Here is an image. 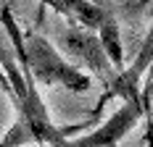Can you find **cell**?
<instances>
[{"mask_svg": "<svg viewBox=\"0 0 153 147\" xmlns=\"http://www.w3.org/2000/svg\"><path fill=\"white\" fill-rule=\"evenodd\" d=\"M0 24L5 26L11 42L16 47L19 55V66L27 79H32L34 84H45V87H63L69 92H87L92 87V79L87 74H82L79 66H74L71 60H66L61 55V50L50 42L48 37H42L40 32H24L19 29L13 18L11 5L0 8Z\"/></svg>", "mask_w": 153, "mask_h": 147, "instance_id": "obj_1", "label": "cell"}, {"mask_svg": "<svg viewBox=\"0 0 153 147\" xmlns=\"http://www.w3.org/2000/svg\"><path fill=\"white\" fill-rule=\"evenodd\" d=\"M148 110H151V103H148V97L140 89L137 95L122 100V105L98 129L87 132L85 137H71L61 147H119V142H122L124 137L132 132L140 121H145Z\"/></svg>", "mask_w": 153, "mask_h": 147, "instance_id": "obj_2", "label": "cell"}, {"mask_svg": "<svg viewBox=\"0 0 153 147\" xmlns=\"http://www.w3.org/2000/svg\"><path fill=\"white\" fill-rule=\"evenodd\" d=\"M58 47H61L66 55L74 58V66H85L90 74H95L100 79V84L108 87L114 79H116V66L111 63L106 47L100 42L98 32L87 29V26H79V24H69L58 37Z\"/></svg>", "mask_w": 153, "mask_h": 147, "instance_id": "obj_3", "label": "cell"}, {"mask_svg": "<svg viewBox=\"0 0 153 147\" xmlns=\"http://www.w3.org/2000/svg\"><path fill=\"white\" fill-rule=\"evenodd\" d=\"M151 68H153V24H151V29L145 32V40H143V45H140L135 60H132L122 74H116V79L106 87V95H103V97L98 100V105L92 108V118L100 116V110L106 108L108 100H114V97L127 100V97L137 95L140 89H143V79L148 76Z\"/></svg>", "mask_w": 153, "mask_h": 147, "instance_id": "obj_4", "label": "cell"}, {"mask_svg": "<svg viewBox=\"0 0 153 147\" xmlns=\"http://www.w3.org/2000/svg\"><path fill=\"white\" fill-rule=\"evenodd\" d=\"M40 3L53 8L56 13H61L69 24H79L92 32H98L108 18H114L111 11H106L103 5H98L92 0H40Z\"/></svg>", "mask_w": 153, "mask_h": 147, "instance_id": "obj_5", "label": "cell"}, {"mask_svg": "<svg viewBox=\"0 0 153 147\" xmlns=\"http://www.w3.org/2000/svg\"><path fill=\"white\" fill-rule=\"evenodd\" d=\"M98 37H100V42H103V47H106L111 63L116 66V71L122 74L124 68H127V60H124V42H122V29H119L116 16L108 18L106 24L98 29Z\"/></svg>", "mask_w": 153, "mask_h": 147, "instance_id": "obj_6", "label": "cell"}, {"mask_svg": "<svg viewBox=\"0 0 153 147\" xmlns=\"http://www.w3.org/2000/svg\"><path fill=\"white\" fill-rule=\"evenodd\" d=\"M27 145H40V137L29 123V118L24 113H16V121L0 137V147H27Z\"/></svg>", "mask_w": 153, "mask_h": 147, "instance_id": "obj_7", "label": "cell"}, {"mask_svg": "<svg viewBox=\"0 0 153 147\" xmlns=\"http://www.w3.org/2000/svg\"><path fill=\"white\" fill-rule=\"evenodd\" d=\"M143 95H145V97H148V103L153 105V84H151V87H143Z\"/></svg>", "mask_w": 153, "mask_h": 147, "instance_id": "obj_8", "label": "cell"}, {"mask_svg": "<svg viewBox=\"0 0 153 147\" xmlns=\"http://www.w3.org/2000/svg\"><path fill=\"white\" fill-rule=\"evenodd\" d=\"M151 84H153V68L148 71V76H145V84H143V87H151Z\"/></svg>", "mask_w": 153, "mask_h": 147, "instance_id": "obj_9", "label": "cell"}]
</instances>
